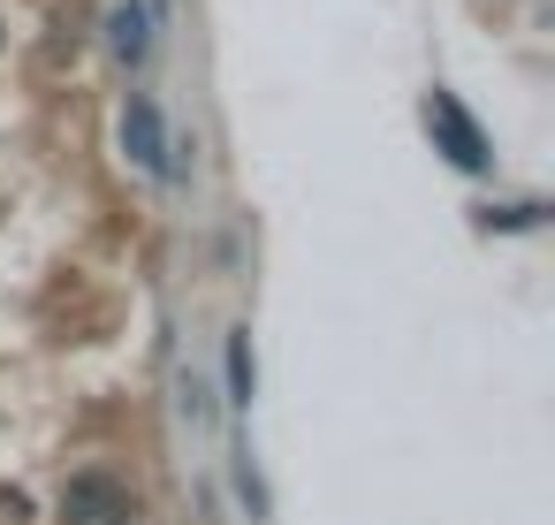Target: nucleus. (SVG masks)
I'll return each instance as SVG.
<instances>
[{
  "mask_svg": "<svg viewBox=\"0 0 555 525\" xmlns=\"http://www.w3.org/2000/svg\"><path fill=\"white\" fill-rule=\"evenodd\" d=\"M62 517H69V525H130V517H138V495H130L115 472H69Z\"/></svg>",
  "mask_w": 555,
  "mask_h": 525,
  "instance_id": "obj_1",
  "label": "nucleus"
},
{
  "mask_svg": "<svg viewBox=\"0 0 555 525\" xmlns=\"http://www.w3.org/2000/svg\"><path fill=\"white\" fill-rule=\"evenodd\" d=\"M122 153L138 168L168 176V123H160V100L153 92H130V107H122Z\"/></svg>",
  "mask_w": 555,
  "mask_h": 525,
  "instance_id": "obj_2",
  "label": "nucleus"
},
{
  "mask_svg": "<svg viewBox=\"0 0 555 525\" xmlns=\"http://www.w3.org/2000/svg\"><path fill=\"white\" fill-rule=\"evenodd\" d=\"M426 130L441 138V153H449L456 168H472V176L487 168V138H479V123H472L449 92H434V100H426Z\"/></svg>",
  "mask_w": 555,
  "mask_h": 525,
  "instance_id": "obj_3",
  "label": "nucleus"
},
{
  "mask_svg": "<svg viewBox=\"0 0 555 525\" xmlns=\"http://www.w3.org/2000/svg\"><path fill=\"white\" fill-rule=\"evenodd\" d=\"M107 47H115L122 62H145V54H153V24H145V9H138V0L107 9Z\"/></svg>",
  "mask_w": 555,
  "mask_h": 525,
  "instance_id": "obj_4",
  "label": "nucleus"
},
{
  "mask_svg": "<svg viewBox=\"0 0 555 525\" xmlns=\"http://www.w3.org/2000/svg\"><path fill=\"white\" fill-rule=\"evenodd\" d=\"M251 381H259V373H251V328H236V335H229V404H236V411H251Z\"/></svg>",
  "mask_w": 555,
  "mask_h": 525,
  "instance_id": "obj_5",
  "label": "nucleus"
}]
</instances>
